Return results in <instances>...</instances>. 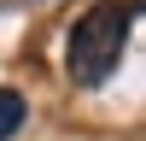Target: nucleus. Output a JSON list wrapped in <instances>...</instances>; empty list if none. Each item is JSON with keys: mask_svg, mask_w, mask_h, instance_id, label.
Returning a JSON list of instances; mask_svg holds the SVG:
<instances>
[{"mask_svg": "<svg viewBox=\"0 0 146 141\" xmlns=\"http://www.w3.org/2000/svg\"><path fill=\"white\" fill-rule=\"evenodd\" d=\"M123 47H129V12L123 6H88L76 23H70V41H64V65L82 88H100L117 65H123Z\"/></svg>", "mask_w": 146, "mask_h": 141, "instance_id": "nucleus-1", "label": "nucleus"}, {"mask_svg": "<svg viewBox=\"0 0 146 141\" xmlns=\"http://www.w3.org/2000/svg\"><path fill=\"white\" fill-rule=\"evenodd\" d=\"M23 117H29V100H23L18 88H0V141H12L23 129Z\"/></svg>", "mask_w": 146, "mask_h": 141, "instance_id": "nucleus-2", "label": "nucleus"}]
</instances>
